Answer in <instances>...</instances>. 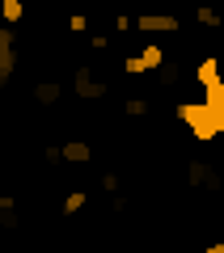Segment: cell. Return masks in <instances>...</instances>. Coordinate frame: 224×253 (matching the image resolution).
Here are the masks:
<instances>
[{
    "mask_svg": "<svg viewBox=\"0 0 224 253\" xmlns=\"http://www.w3.org/2000/svg\"><path fill=\"white\" fill-rule=\"evenodd\" d=\"M173 118L190 126L195 139H220L224 135V76L212 84H203V97L199 101H178L173 106Z\"/></svg>",
    "mask_w": 224,
    "mask_h": 253,
    "instance_id": "1",
    "label": "cell"
},
{
    "mask_svg": "<svg viewBox=\"0 0 224 253\" xmlns=\"http://www.w3.org/2000/svg\"><path fill=\"white\" fill-rule=\"evenodd\" d=\"M72 93H76L81 101H102L110 93V84L93 72L89 63H76V72H72Z\"/></svg>",
    "mask_w": 224,
    "mask_h": 253,
    "instance_id": "2",
    "label": "cell"
},
{
    "mask_svg": "<svg viewBox=\"0 0 224 253\" xmlns=\"http://www.w3.org/2000/svg\"><path fill=\"white\" fill-rule=\"evenodd\" d=\"M13 68H17V30L0 26V84L13 81Z\"/></svg>",
    "mask_w": 224,
    "mask_h": 253,
    "instance_id": "3",
    "label": "cell"
},
{
    "mask_svg": "<svg viewBox=\"0 0 224 253\" xmlns=\"http://www.w3.org/2000/svg\"><path fill=\"white\" fill-rule=\"evenodd\" d=\"M135 30L140 34H178V17H169V13H140L135 17Z\"/></svg>",
    "mask_w": 224,
    "mask_h": 253,
    "instance_id": "4",
    "label": "cell"
},
{
    "mask_svg": "<svg viewBox=\"0 0 224 253\" xmlns=\"http://www.w3.org/2000/svg\"><path fill=\"white\" fill-rule=\"evenodd\" d=\"M186 181L190 186H203V190H220V173H216V165H207V161H190L186 165Z\"/></svg>",
    "mask_w": 224,
    "mask_h": 253,
    "instance_id": "5",
    "label": "cell"
},
{
    "mask_svg": "<svg viewBox=\"0 0 224 253\" xmlns=\"http://www.w3.org/2000/svg\"><path fill=\"white\" fill-rule=\"evenodd\" d=\"M59 152H63V161H68V165H89V161H93L89 139H68V144H63Z\"/></svg>",
    "mask_w": 224,
    "mask_h": 253,
    "instance_id": "6",
    "label": "cell"
},
{
    "mask_svg": "<svg viewBox=\"0 0 224 253\" xmlns=\"http://www.w3.org/2000/svg\"><path fill=\"white\" fill-rule=\"evenodd\" d=\"M59 97H63V84H59V81H43V84H34V101H38V106H55Z\"/></svg>",
    "mask_w": 224,
    "mask_h": 253,
    "instance_id": "7",
    "label": "cell"
},
{
    "mask_svg": "<svg viewBox=\"0 0 224 253\" xmlns=\"http://www.w3.org/2000/svg\"><path fill=\"white\" fill-rule=\"evenodd\" d=\"M140 63H144V72H153V68H165V51L157 42H144V51H140Z\"/></svg>",
    "mask_w": 224,
    "mask_h": 253,
    "instance_id": "8",
    "label": "cell"
},
{
    "mask_svg": "<svg viewBox=\"0 0 224 253\" xmlns=\"http://www.w3.org/2000/svg\"><path fill=\"white\" fill-rule=\"evenodd\" d=\"M195 81H199V84H212V81H220V59H216V55H207V59L195 68Z\"/></svg>",
    "mask_w": 224,
    "mask_h": 253,
    "instance_id": "9",
    "label": "cell"
},
{
    "mask_svg": "<svg viewBox=\"0 0 224 253\" xmlns=\"http://www.w3.org/2000/svg\"><path fill=\"white\" fill-rule=\"evenodd\" d=\"M0 17L9 21V26H17V21L26 17V9H21V0H0Z\"/></svg>",
    "mask_w": 224,
    "mask_h": 253,
    "instance_id": "10",
    "label": "cell"
},
{
    "mask_svg": "<svg viewBox=\"0 0 224 253\" xmlns=\"http://www.w3.org/2000/svg\"><path fill=\"white\" fill-rule=\"evenodd\" d=\"M148 110H153V106H148V97H127V101H123V114H131V118L148 114Z\"/></svg>",
    "mask_w": 224,
    "mask_h": 253,
    "instance_id": "11",
    "label": "cell"
},
{
    "mask_svg": "<svg viewBox=\"0 0 224 253\" xmlns=\"http://www.w3.org/2000/svg\"><path fill=\"white\" fill-rule=\"evenodd\" d=\"M85 203H89V199H85V190H72L68 199H63V215H76V211H81Z\"/></svg>",
    "mask_w": 224,
    "mask_h": 253,
    "instance_id": "12",
    "label": "cell"
},
{
    "mask_svg": "<svg viewBox=\"0 0 224 253\" xmlns=\"http://www.w3.org/2000/svg\"><path fill=\"white\" fill-rule=\"evenodd\" d=\"M178 81H182V68H178V63H169V59H165V68H161V84H165V89H173Z\"/></svg>",
    "mask_w": 224,
    "mask_h": 253,
    "instance_id": "13",
    "label": "cell"
},
{
    "mask_svg": "<svg viewBox=\"0 0 224 253\" xmlns=\"http://www.w3.org/2000/svg\"><path fill=\"white\" fill-rule=\"evenodd\" d=\"M199 26H220V13H216V9H207V4H199Z\"/></svg>",
    "mask_w": 224,
    "mask_h": 253,
    "instance_id": "14",
    "label": "cell"
},
{
    "mask_svg": "<svg viewBox=\"0 0 224 253\" xmlns=\"http://www.w3.org/2000/svg\"><path fill=\"white\" fill-rule=\"evenodd\" d=\"M98 181H102V190H110V194H118V173H114V169H106V173H102Z\"/></svg>",
    "mask_w": 224,
    "mask_h": 253,
    "instance_id": "15",
    "label": "cell"
},
{
    "mask_svg": "<svg viewBox=\"0 0 224 253\" xmlns=\"http://www.w3.org/2000/svg\"><path fill=\"white\" fill-rule=\"evenodd\" d=\"M123 72H127V76H140V72H144L140 55H127V59H123Z\"/></svg>",
    "mask_w": 224,
    "mask_h": 253,
    "instance_id": "16",
    "label": "cell"
},
{
    "mask_svg": "<svg viewBox=\"0 0 224 253\" xmlns=\"http://www.w3.org/2000/svg\"><path fill=\"white\" fill-rule=\"evenodd\" d=\"M89 46H93V51H106L110 38H106V34H93V38H89Z\"/></svg>",
    "mask_w": 224,
    "mask_h": 253,
    "instance_id": "17",
    "label": "cell"
},
{
    "mask_svg": "<svg viewBox=\"0 0 224 253\" xmlns=\"http://www.w3.org/2000/svg\"><path fill=\"white\" fill-rule=\"evenodd\" d=\"M43 156H47V165H59V161H63V152H59V148H47Z\"/></svg>",
    "mask_w": 224,
    "mask_h": 253,
    "instance_id": "18",
    "label": "cell"
},
{
    "mask_svg": "<svg viewBox=\"0 0 224 253\" xmlns=\"http://www.w3.org/2000/svg\"><path fill=\"white\" fill-rule=\"evenodd\" d=\"M203 253H224V241H212V245H207Z\"/></svg>",
    "mask_w": 224,
    "mask_h": 253,
    "instance_id": "19",
    "label": "cell"
},
{
    "mask_svg": "<svg viewBox=\"0 0 224 253\" xmlns=\"http://www.w3.org/2000/svg\"><path fill=\"white\" fill-rule=\"evenodd\" d=\"M123 253H135V249H123Z\"/></svg>",
    "mask_w": 224,
    "mask_h": 253,
    "instance_id": "20",
    "label": "cell"
}]
</instances>
